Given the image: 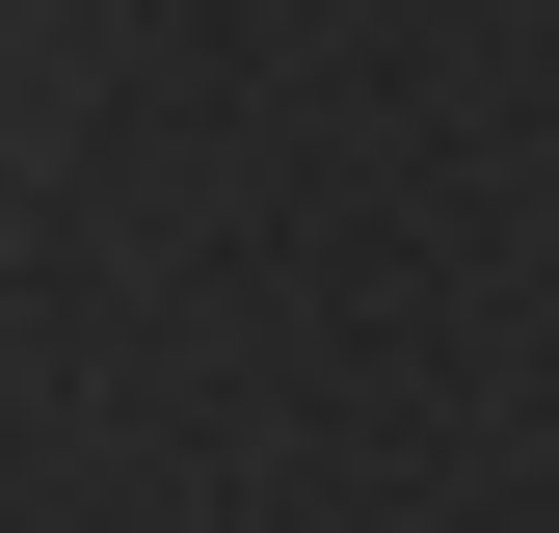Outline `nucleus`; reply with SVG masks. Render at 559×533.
<instances>
[]
</instances>
